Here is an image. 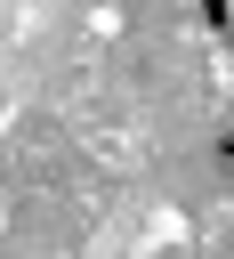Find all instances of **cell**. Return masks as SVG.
I'll list each match as a JSON object with an SVG mask.
<instances>
[{
    "mask_svg": "<svg viewBox=\"0 0 234 259\" xmlns=\"http://www.w3.org/2000/svg\"><path fill=\"white\" fill-rule=\"evenodd\" d=\"M210 162H218V178H234V130H218V138H210Z\"/></svg>",
    "mask_w": 234,
    "mask_h": 259,
    "instance_id": "6da1fadb",
    "label": "cell"
}]
</instances>
